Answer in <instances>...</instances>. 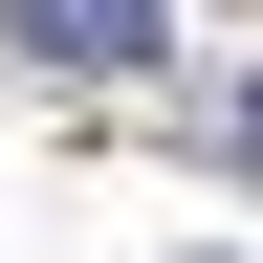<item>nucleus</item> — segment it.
<instances>
[{
  "label": "nucleus",
  "mask_w": 263,
  "mask_h": 263,
  "mask_svg": "<svg viewBox=\"0 0 263 263\" xmlns=\"http://www.w3.org/2000/svg\"><path fill=\"white\" fill-rule=\"evenodd\" d=\"M0 22H22V44H44V66H154V44H176L154 0H0Z\"/></svg>",
  "instance_id": "nucleus-1"
},
{
  "label": "nucleus",
  "mask_w": 263,
  "mask_h": 263,
  "mask_svg": "<svg viewBox=\"0 0 263 263\" xmlns=\"http://www.w3.org/2000/svg\"><path fill=\"white\" fill-rule=\"evenodd\" d=\"M241 154H263V88H241Z\"/></svg>",
  "instance_id": "nucleus-2"
}]
</instances>
